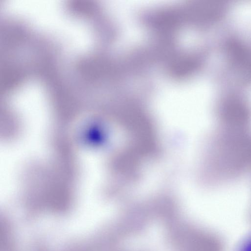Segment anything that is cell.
I'll return each instance as SVG.
<instances>
[{
	"instance_id": "1",
	"label": "cell",
	"mask_w": 251,
	"mask_h": 251,
	"mask_svg": "<svg viewBox=\"0 0 251 251\" xmlns=\"http://www.w3.org/2000/svg\"><path fill=\"white\" fill-rule=\"evenodd\" d=\"M237 251H251V234L242 241Z\"/></svg>"
}]
</instances>
